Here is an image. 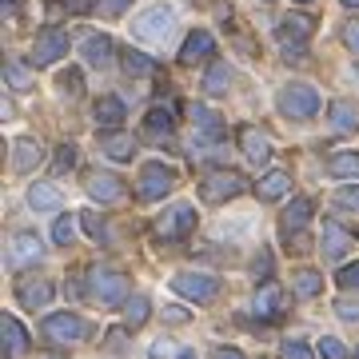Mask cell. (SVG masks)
Instances as JSON below:
<instances>
[{
    "label": "cell",
    "mask_w": 359,
    "mask_h": 359,
    "mask_svg": "<svg viewBox=\"0 0 359 359\" xmlns=\"http://www.w3.org/2000/svg\"><path fill=\"white\" fill-rule=\"evenodd\" d=\"M65 52H68V32H60V28H44V32L36 36V44H32V65L48 68V65H56Z\"/></svg>",
    "instance_id": "8"
},
{
    "label": "cell",
    "mask_w": 359,
    "mask_h": 359,
    "mask_svg": "<svg viewBox=\"0 0 359 359\" xmlns=\"http://www.w3.org/2000/svg\"><path fill=\"white\" fill-rule=\"evenodd\" d=\"M124 68H128V72H136V76H144V72H152V56H144V52L128 48V52H124Z\"/></svg>",
    "instance_id": "36"
},
{
    "label": "cell",
    "mask_w": 359,
    "mask_h": 359,
    "mask_svg": "<svg viewBox=\"0 0 359 359\" xmlns=\"http://www.w3.org/2000/svg\"><path fill=\"white\" fill-rule=\"evenodd\" d=\"M240 192H248V180L240 172H212L200 184V196H204L208 204H224V200H231V196H240Z\"/></svg>",
    "instance_id": "6"
},
{
    "label": "cell",
    "mask_w": 359,
    "mask_h": 359,
    "mask_svg": "<svg viewBox=\"0 0 359 359\" xmlns=\"http://www.w3.org/2000/svg\"><path fill=\"white\" fill-rule=\"evenodd\" d=\"M76 219L80 216H60L56 224H52V240H56V244H72V236H76Z\"/></svg>",
    "instance_id": "35"
},
{
    "label": "cell",
    "mask_w": 359,
    "mask_h": 359,
    "mask_svg": "<svg viewBox=\"0 0 359 359\" xmlns=\"http://www.w3.org/2000/svg\"><path fill=\"white\" fill-rule=\"evenodd\" d=\"M212 52H216L212 32H192V36L184 40V48H180V65H196V60H204Z\"/></svg>",
    "instance_id": "14"
},
{
    "label": "cell",
    "mask_w": 359,
    "mask_h": 359,
    "mask_svg": "<svg viewBox=\"0 0 359 359\" xmlns=\"http://www.w3.org/2000/svg\"><path fill=\"white\" fill-rule=\"evenodd\" d=\"M80 52H84V60H88V65L104 68L108 60H112V52H116V48H112V36H104V32H92V36L80 44Z\"/></svg>",
    "instance_id": "16"
},
{
    "label": "cell",
    "mask_w": 359,
    "mask_h": 359,
    "mask_svg": "<svg viewBox=\"0 0 359 359\" xmlns=\"http://www.w3.org/2000/svg\"><path fill=\"white\" fill-rule=\"evenodd\" d=\"M327 116H332V128L335 132H355V108L344 100H335L332 108H327Z\"/></svg>",
    "instance_id": "31"
},
{
    "label": "cell",
    "mask_w": 359,
    "mask_h": 359,
    "mask_svg": "<svg viewBox=\"0 0 359 359\" xmlns=\"http://www.w3.org/2000/svg\"><path fill=\"white\" fill-rule=\"evenodd\" d=\"M172 188H176V172H172V168L144 164L140 180H136V192H140V200H164Z\"/></svg>",
    "instance_id": "7"
},
{
    "label": "cell",
    "mask_w": 359,
    "mask_h": 359,
    "mask_svg": "<svg viewBox=\"0 0 359 359\" xmlns=\"http://www.w3.org/2000/svg\"><path fill=\"white\" fill-rule=\"evenodd\" d=\"M311 200L308 196H299V200H292V204H287V212H283V231H299L304 228V224H308L311 219Z\"/></svg>",
    "instance_id": "25"
},
{
    "label": "cell",
    "mask_w": 359,
    "mask_h": 359,
    "mask_svg": "<svg viewBox=\"0 0 359 359\" xmlns=\"http://www.w3.org/2000/svg\"><path fill=\"white\" fill-rule=\"evenodd\" d=\"M16 299H20L25 308H44V304L52 299V283L48 280H28V283H20Z\"/></svg>",
    "instance_id": "21"
},
{
    "label": "cell",
    "mask_w": 359,
    "mask_h": 359,
    "mask_svg": "<svg viewBox=\"0 0 359 359\" xmlns=\"http://www.w3.org/2000/svg\"><path fill=\"white\" fill-rule=\"evenodd\" d=\"M280 359H316L311 355L308 344H299V339H287V344L280 347Z\"/></svg>",
    "instance_id": "39"
},
{
    "label": "cell",
    "mask_w": 359,
    "mask_h": 359,
    "mask_svg": "<svg viewBox=\"0 0 359 359\" xmlns=\"http://www.w3.org/2000/svg\"><path fill=\"white\" fill-rule=\"evenodd\" d=\"M68 13H88V8H96V4H88V0H65Z\"/></svg>",
    "instance_id": "48"
},
{
    "label": "cell",
    "mask_w": 359,
    "mask_h": 359,
    "mask_svg": "<svg viewBox=\"0 0 359 359\" xmlns=\"http://www.w3.org/2000/svg\"><path fill=\"white\" fill-rule=\"evenodd\" d=\"M164 320L168 323H184V320H188V311H184V308H164Z\"/></svg>",
    "instance_id": "47"
},
{
    "label": "cell",
    "mask_w": 359,
    "mask_h": 359,
    "mask_svg": "<svg viewBox=\"0 0 359 359\" xmlns=\"http://www.w3.org/2000/svg\"><path fill=\"white\" fill-rule=\"evenodd\" d=\"M40 156H44V148L36 140H13V168L16 172H28L32 164H40Z\"/></svg>",
    "instance_id": "23"
},
{
    "label": "cell",
    "mask_w": 359,
    "mask_h": 359,
    "mask_svg": "<svg viewBox=\"0 0 359 359\" xmlns=\"http://www.w3.org/2000/svg\"><path fill=\"white\" fill-rule=\"evenodd\" d=\"M344 4H347V8H359V0H344Z\"/></svg>",
    "instance_id": "50"
},
{
    "label": "cell",
    "mask_w": 359,
    "mask_h": 359,
    "mask_svg": "<svg viewBox=\"0 0 359 359\" xmlns=\"http://www.w3.org/2000/svg\"><path fill=\"white\" fill-rule=\"evenodd\" d=\"M40 259V240L32 231H16L13 244H8V268H25V264H36Z\"/></svg>",
    "instance_id": "12"
},
{
    "label": "cell",
    "mask_w": 359,
    "mask_h": 359,
    "mask_svg": "<svg viewBox=\"0 0 359 359\" xmlns=\"http://www.w3.org/2000/svg\"><path fill=\"white\" fill-rule=\"evenodd\" d=\"M144 140H152V144L172 140V116L164 108H152V112L144 116Z\"/></svg>",
    "instance_id": "18"
},
{
    "label": "cell",
    "mask_w": 359,
    "mask_h": 359,
    "mask_svg": "<svg viewBox=\"0 0 359 359\" xmlns=\"http://www.w3.org/2000/svg\"><path fill=\"white\" fill-rule=\"evenodd\" d=\"M240 148H244V156L252 164H268L271 160V144L259 128H240Z\"/></svg>",
    "instance_id": "13"
},
{
    "label": "cell",
    "mask_w": 359,
    "mask_h": 359,
    "mask_svg": "<svg viewBox=\"0 0 359 359\" xmlns=\"http://www.w3.org/2000/svg\"><path fill=\"white\" fill-rule=\"evenodd\" d=\"M0 335H4V355H8V359L20 355V351L28 347V332L20 327L16 316H4V320H0Z\"/></svg>",
    "instance_id": "15"
},
{
    "label": "cell",
    "mask_w": 359,
    "mask_h": 359,
    "mask_svg": "<svg viewBox=\"0 0 359 359\" xmlns=\"http://www.w3.org/2000/svg\"><path fill=\"white\" fill-rule=\"evenodd\" d=\"M144 320H148V299H144V295L124 299V323H128V327H140Z\"/></svg>",
    "instance_id": "32"
},
{
    "label": "cell",
    "mask_w": 359,
    "mask_h": 359,
    "mask_svg": "<svg viewBox=\"0 0 359 359\" xmlns=\"http://www.w3.org/2000/svg\"><path fill=\"white\" fill-rule=\"evenodd\" d=\"M4 80H8L16 92H28L32 84H36V72H32L28 65H16V60H8V65H4Z\"/></svg>",
    "instance_id": "29"
},
{
    "label": "cell",
    "mask_w": 359,
    "mask_h": 359,
    "mask_svg": "<svg viewBox=\"0 0 359 359\" xmlns=\"http://www.w3.org/2000/svg\"><path fill=\"white\" fill-rule=\"evenodd\" d=\"M172 292L192 299V304H212L219 295V280L208 276V271H180L176 280H172Z\"/></svg>",
    "instance_id": "4"
},
{
    "label": "cell",
    "mask_w": 359,
    "mask_h": 359,
    "mask_svg": "<svg viewBox=\"0 0 359 359\" xmlns=\"http://www.w3.org/2000/svg\"><path fill=\"white\" fill-rule=\"evenodd\" d=\"M192 228H196V208H192V204L168 208L164 216L156 219V231H160L164 240H184V236H188Z\"/></svg>",
    "instance_id": "9"
},
{
    "label": "cell",
    "mask_w": 359,
    "mask_h": 359,
    "mask_svg": "<svg viewBox=\"0 0 359 359\" xmlns=\"http://www.w3.org/2000/svg\"><path fill=\"white\" fill-rule=\"evenodd\" d=\"M80 224H84V231L92 240H108V224H104L100 212H80Z\"/></svg>",
    "instance_id": "34"
},
{
    "label": "cell",
    "mask_w": 359,
    "mask_h": 359,
    "mask_svg": "<svg viewBox=\"0 0 359 359\" xmlns=\"http://www.w3.org/2000/svg\"><path fill=\"white\" fill-rule=\"evenodd\" d=\"M104 152L112 156V160H132V156H136V140L124 136V132H108V136H104Z\"/></svg>",
    "instance_id": "27"
},
{
    "label": "cell",
    "mask_w": 359,
    "mask_h": 359,
    "mask_svg": "<svg viewBox=\"0 0 359 359\" xmlns=\"http://www.w3.org/2000/svg\"><path fill=\"white\" fill-rule=\"evenodd\" d=\"M88 295L104 308H112L120 304L124 295H128V276L124 271H108V268H92L88 271Z\"/></svg>",
    "instance_id": "2"
},
{
    "label": "cell",
    "mask_w": 359,
    "mask_h": 359,
    "mask_svg": "<svg viewBox=\"0 0 359 359\" xmlns=\"http://www.w3.org/2000/svg\"><path fill=\"white\" fill-rule=\"evenodd\" d=\"M92 116H96V124H100L104 132H116L120 124H124V104L116 100V96H100Z\"/></svg>",
    "instance_id": "17"
},
{
    "label": "cell",
    "mask_w": 359,
    "mask_h": 359,
    "mask_svg": "<svg viewBox=\"0 0 359 359\" xmlns=\"http://www.w3.org/2000/svg\"><path fill=\"white\" fill-rule=\"evenodd\" d=\"M76 168V148L72 144H60L56 148V160H52V172H72Z\"/></svg>",
    "instance_id": "37"
},
{
    "label": "cell",
    "mask_w": 359,
    "mask_h": 359,
    "mask_svg": "<svg viewBox=\"0 0 359 359\" xmlns=\"http://www.w3.org/2000/svg\"><path fill=\"white\" fill-rule=\"evenodd\" d=\"M252 271H256V276H268V271H271V256H268V252H259V259H256V268H252Z\"/></svg>",
    "instance_id": "46"
},
{
    "label": "cell",
    "mask_w": 359,
    "mask_h": 359,
    "mask_svg": "<svg viewBox=\"0 0 359 359\" xmlns=\"http://www.w3.org/2000/svg\"><path fill=\"white\" fill-rule=\"evenodd\" d=\"M339 287H347V292H359V264H347V268H339Z\"/></svg>",
    "instance_id": "40"
},
{
    "label": "cell",
    "mask_w": 359,
    "mask_h": 359,
    "mask_svg": "<svg viewBox=\"0 0 359 359\" xmlns=\"http://www.w3.org/2000/svg\"><path fill=\"white\" fill-rule=\"evenodd\" d=\"M320 355H323V359H347L351 351H347V347L339 344L335 335H323V339H320Z\"/></svg>",
    "instance_id": "38"
},
{
    "label": "cell",
    "mask_w": 359,
    "mask_h": 359,
    "mask_svg": "<svg viewBox=\"0 0 359 359\" xmlns=\"http://www.w3.org/2000/svg\"><path fill=\"white\" fill-rule=\"evenodd\" d=\"M188 116L196 124V140H219L224 136V116L212 112L208 104H188Z\"/></svg>",
    "instance_id": "10"
},
{
    "label": "cell",
    "mask_w": 359,
    "mask_h": 359,
    "mask_svg": "<svg viewBox=\"0 0 359 359\" xmlns=\"http://www.w3.org/2000/svg\"><path fill=\"white\" fill-rule=\"evenodd\" d=\"M292 287H295L299 299H311V295H320L323 276H320V271H311V268H304V271H295V276H292Z\"/></svg>",
    "instance_id": "28"
},
{
    "label": "cell",
    "mask_w": 359,
    "mask_h": 359,
    "mask_svg": "<svg viewBox=\"0 0 359 359\" xmlns=\"http://www.w3.org/2000/svg\"><path fill=\"white\" fill-rule=\"evenodd\" d=\"M172 28H176L172 8H148L144 16L132 20V40H140V44H164L172 36Z\"/></svg>",
    "instance_id": "1"
},
{
    "label": "cell",
    "mask_w": 359,
    "mask_h": 359,
    "mask_svg": "<svg viewBox=\"0 0 359 359\" xmlns=\"http://www.w3.org/2000/svg\"><path fill=\"white\" fill-rule=\"evenodd\" d=\"M256 192H259V200H280L283 192H292V176L287 172H268L256 184Z\"/></svg>",
    "instance_id": "24"
},
{
    "label": "cell",
    "mask_w": 359,
    "mask_h": 359,
    "mask_svg": "<svg viewBox=\"0 0 359 359\" xmlns=\"http://www.w3.org/2000/svg\"><path fill=\"white\" fill-rule=\"evenodd\" d=\"M311 28H316V20H311L308 13H292V16H283V25H280V36L283 40H308L311 36Z\"/></svg>",
    "instance_id": "22"
},
{
    "label": "cell",
    "mask_w": 359,
    "mask_h": 359,
    "mask_svg": "<svg viewBox=\"0 0 359 359\" xmlns=\"http://www.w3.org/2000/svg\"><path fill=\"white\" fill-rule=\"evenodd\" d=\"M212 359H244V351H236V347H219Z\"/></svg>",
    "instance_id": "49"
},
{
    "label": "cell",
    "mask_w": 359,
    "mask_h": 359,
    "mask_svg": "<svg viewBox=\"0 0 359 359\" xmlns=\"http://www.w3.org/2000/svg\"><path fill=\"white\" fill-rule=\"evenodd\" d=\"M28 204L36 208V212H56L60 208V192L52 184H32L28 188Z\"/></svg>",
    "instance_id": "26"
},
{
    "label": "cell",
    "mask_w": 359,
    "mask_h": 359,
    "mask_svg": "<svg viewBox=\"0 0 359 359\" xmlns=\"http://www.w3.org/2000/svg\"><path fill=\"white\" fill-rule=\"evenodd\" d=\"M128 4H132V0H96V13H100V16H120Z\"/></svg>",
    "instance_id": "41"
},
{
    "label": "cell",
    "mask_w": 359,
    "mask_h": 359,
    "mask_svg": "<svg viewBox=\"0 0 359 359\" xmlns=\"http://www.w3.org/2000/svg\"><path fill=\"white\" fill-rule=\"evenodd\" d=\"M60 88H65L68 96H80V92H84V84H80V72H76V68H68L65 76H60Z\"/></svg>",
    "instance_id": "42"
},
{
    "label": "cell",
    "mask_w": 359,
    "mask_h": 359,
    "mask_svg": "<svg viewBox=\"0 0 359 359\" xmlns=\"http://www.w3.org/2000/svg\"><path fill=\"white\" fill-rule=\"evenodd\" d=\"M335 200H339L344 208H355V212H359V188H355V184H347V188H339V196H335Z\"/></svg>",
    "instance_id": "44"
},
{
    "label": "cell",
    "mask_w": 359,
    "mask_h": 359,
    "mask_svg": "<svg viewBox=\"0 0 359 359\" xmlns=\"http://www.w3.org/2000/svg\"><path fill=\"white\" fill-rule=\"evenodd\" d=\"M344 44L359 56V20H347V25H344Z\"/></svg>",
    "instance_id": "43"
},
{
    "label": "cell",
    "mask_w": 359,
    "mask_h": 359,
    "mask_svg": "<svg viewBox=\"0 0 359 359\" xmlns=\"http://www.w3.org/2000/svg\"><path fill=\"white\" fill-rule=\"evenodd\" d=\"M88 196L100 200V204H116L124 196V180L112 176V172H92L88 176Z\"/></svg>",
    "instance_id": "11"
},
{
    "label": "cell",
    "mask_w": 359,
    "mask_h": 359,
    "mask_svg": "<svg viewBox=\"0 0 359 359\" xmlns=\"http://www.w3.org/2000/svg\"><path fill=\"white\" fill-rule=\"evenodd\" d=\"M44 359H56V355H44Z\"/></svg>",
    "instance_id": "51"
},
{
    "label": "cell",
    "mask_w": 359,
    "mask_h": 359,
    "mask_svg": "<svg viewBox=\"0 0 359 359\" xmlns=\"http://www.w3.org/2000/svg\"><path fill=\"white\" fill-rule=\"evenodd\" d=\"M228 84H231V68L224 65V60H216V65L208 68V76H204V92L208 96H219Z\"/></svg>",
    "instance_id": "30"
},
{
    "label": "cell",
    "mask_w": 359,
    "mask_h": 359,
    "mask_svg": "<svg viewBox=\"0 0 359 359\" xmlns=\"http://www.w3.org/2000/svg\"><path fill=\"white\" fill-rule=\"evenodd\" d=\"M44 335H48L52 344H80L88 335V327H84V320H80L76 311H52L48 320H44Z\"/></svg>",
    "instance_id": "5"
},
{
    "label": "cell",
    "mask_w": 359,
    "mask_h": 359,
    "mask_svg": "<svg viewBox=\"0 0 359 359\" xmlns=\"http://www.w3.org/2000/svg\"><path fill=\"white\" fill-rule=\"evenodd\" d=\"M327 172H332V176H359V156H355V152H339V156H332Z\"/></svg>",
    "instance_id": "33"
},
{
    "label": "cell",
    "mask_w": 359,
    "mask_h": 359,
    "mask_svg": "<svg viewBox=\"0 0 359 359\" xmlns=\"http://www.w3.org/2000/svg\"><path fill=\"white\" fill-rule=\"evenodd\" d=\"M347 248H351V236H347L339 224L327 219V224H323V256H327V259H344Z\"/></svg>",
    "instance_id": "19"
},
{
    "label": "cell",
    "mask_w": 359,
    "mask_h": 359,
    "mask_svg": "<svg viewBox=\"0 0 359 359\" xmlns=\"http://www.w3.org/2000/svg\"><path fill=\"white\" fill-rule=\"evenodd\" d=\"M335 311H339V316H344V320L359 323V304H351V299H339V304H335Z\"/></svg>",
    "instance_id": "45"
},
{
    "label": "cell",
    "mask_w": 359,
    "mask_h": 359,
    "mask_svg": "<svg viewBox=\"0 0 359 359\" xmlns=\"http://www.w3.org/2000/svg\"><path fill=\"white\" fill-rule=\"evenodd\" d=\"M280 311H283V292L276 287V283H264V287L256 292V316L259 320H276Z\"/></svg>",
    "instance_id": "20"
},
{
    "label": "cell",
    "mask_w": 359,
    "mask_h": 359,
    "mask_svg": "<svg viewBox=\"0 0 359 359\" xmlns=\"http://www.w3.org/2000/svg\"><path fill=\"white\" fill-rule=\"evenodd\" d=\"M355 359H359V347H355Z\"/></svg>",
    "instance_id": "52"
},
{
    "label": "cell",
    "mask_w": 359,
    "mask_h": 359,
    "mask_svg": "<svg viewBox=\"0 0 359 359\" xmlns=\"http://www.w3.org/2000/svg\"><path fill=\"white\" fill-rule=\"evenodd\" d=\"M276 104H280V112L287 120H308V116L320 112V92L311 88V84H287Z\"/></svg>",
    "instance_id": "3"
}]
</instances>
